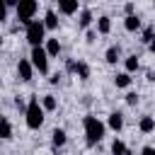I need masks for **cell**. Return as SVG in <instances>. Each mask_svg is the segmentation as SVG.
Masks as SVG:
<instances>
[{
	"instance_id": "6da1fadb",
	"label": "cell",
	"mask_w": 155,
	"mask_h": 155,
	"mask_svg": "<svg viewBox=\"0 0 155 155\" xmlns=\"http://www.w3.org/2000/svg\"><path fill=\"white\" fill-rule=\"evenodd\" d=\"M82 128H85V143L87 145H97L104 136H107V124L99 121L94 114H87L82 119Z\"/></svg>"
},
{
	"instance_id": "7a4b0ae2",
	"label": "cell",
	"mask_w": 155,
	"mask_h": 155,
	"mask_svg": "<svg viewBox=\"0 0 155 155\" xmlns=\"http://www.w3.org/2000/svg\"><path fill=\"white\" fill-rule=\"evenodd\" d=\"M44 119H46V111H44V107H41V99H39L36 94H31V97H29V102H27V111H24L27 128L39 131V128L44 126Z\"/></svg>"
},
{
	"instance_id": "3957f363",
	"label": "cell",
	"mask_w": 155,
	"mask_h": 155,
	"mask_svg": "<svg viewBox=\"0 0 155 155\" xmlns=\"http://www.w3.org/2000/svg\"><path fill=\"white\" fill-rule=\"evenodd\" d=\"M24 36H27V41L31 44V48L34 46H41V44H46V27H44V19H34L31 24H27L24 27Z\"/></svg>"
},
{
	"instance_id": "277c9868",
	"label": "cell",
	"mask_w": 155,
	"mask_h": 155,
	"mask_svg": "<svg viewBox=\"0 0 155 155\" xmlns=\"http://www.w3.org/2000/svg\"><path fill=\"white\" fill-rule=\"evenodd\" d=\"M17 22L19 24H31L34 22V15L39 12V2L36 0H19V5H17Z\"/></svg>"
},
{
	"instance_id": "5b68a950",
	"label": "cell",
	"mask_w": 155,
	"mask_h": 155,
	"mask_svg": "<svg viewBox=\"0 0 155 155\" xmlns=\"http://www.w3.org/2000/svg\"><path fill=\"white\" fill-rule=\"evenodd\" d=\"M29 61H31V65H34V70H39L41 75H48V53H46V48L44 46H34L31 48V53H29Z\"/></svg>"
},
{
	"instance_id": "8992f818",
	"label": "cell",
	"mask_w": 155,
	"mask_h": 155,
	"mask_svg": "<svg viewBox=\"0 0 155 155\" xmlns=\"http://www.w3.org/2000/svg\"><path fill=\"white\" fill-rule=\"evenodd\" d=\"M17 78H19L22 82H29V80L34 78V65H31L29 58H19V61H17Z\"/></svg>"
},
{
	"instance_id": "52a82bcc",
	"label": "cell",
	"mask_w": 155,
	"mask_h": 155,
	"mask_svg": "<svg viewBox=\"0 0 155 155\" xmlns=\"http://www.w3.org/2000/svg\"><path fill=\"white\" fill-rule=\"evenodd\" d=\"M78 10H82L78 0H58V12H61V15L70 17V15H75Z\"/></svg>"
},
{
	"instance_id": "ba28073f",
	"label": "cell",
	"mask_w": 155,
	"mask_h": 155,
	"mask_svg": "<svg viewBox=\"0 0 155 155\" xmlns=\"http://www.w3.org/2000/svg\"><path fill=\"white\" fill-rule=\"evenodd\" d=\"M92 22H94L92 10H90V7H82V10H80V17H78V29H87Z\"/></svg>"
},
{
	"instance_id": "9c48e42d",
	"label": "cell",
	"mask_w": 155,
	"mask_h": 155,
	"mask_svg": "<svg viewBox=\"0 0 155 155\" xmlns=\"http://www.w3.org/2000/svg\"><path fill=\"white\" fill-rule=\"evenodd\" d=\"M44 48H46L48 58H58V53H61V41H58L56 36H48L46 44H44Z\"/></svg>"
},
{
	"instance_id": "30bf717a",
	"label": "cell",
	"mask_w": 155,
	"mask_h": 155,
	"mask_svg": "<svg viewBox=\"0 0 155 155\" xmlns=\"http://www.w3.org/2000/svg\"><path fill=\"white\" fill-rule=\"evenodd\" d=\"M104 61H107L109 65H116V63L121 61V48H119L116 44H111V46L104 51Z\"/></svg>"
},
{
	"instance_id": "8fae6325",
	"label": "cell",
	"mask_w": 155,
	"mask_h": 155,
	"mask_svg": "<svg viewBox=\"0 0 155 155\" xmlns=\"http://www.w3.org/2000/svg\"><path fill=\"white\" fill-rule=\"evenodd\" d=\"M107 126H109L111 131H116V133H119V131L124 128V114H121V111H111V114H109V119H107Z\"/></svg>"
},
{
	"instance_id": "7c38bea8",
	"label": "cell",
	"mask_w": 155,
	"mask_h": 155,
	"mask_svg": "<svg viewBox=\"0 0 155 155\" xmlns=\"http://www.w3.org/2000/svg\"><path fill=\"white\" fill-rule=\"evenodd\" d=\"M138 131H140V133H153V131H155V116L143 114L140 121H138Z\"/></svg>"
},
{
	"instance_id": "4fadbf2b",
	"label": "cell",
	"mask_w": 155,
	"mask_h": 155,
	"mask_svg": "<svg viewBox=\"0 0 155 155\" xmlns=\"http://www.w3.org/2000/svg\"><path fill=\"white\" fill-rule=\"evenodd\" d=\"M97 34H102V36H107L109 31H111V17L109 15H102V17H97Z\"/></svg>"
},
{
	"instance_id": "5bb4252c",
	"label": "cell",
	"mask_w": 155,
	"mask_h": 155,
	"mask_svg": "<svg viewBox=\"0 0 155 155\" xmlns=\"http://www.w3.org/2000/svg\"><path fill=\"white\" fill-rule=\"evenodd\" d=\"M138 68H140V61H138V56H136V53H131V56H126V58H124V73H128V75H131V73H136Z\"/></svg>"
},
{
	"instance_id": "9a60e30c",
	"label": "cell",
	"mask_w": 155,
	"mask_h": 155,
	"mask_svg": "<svg viewBox=\"0 0 155 155\" xmlns=\"http://www.w3.org/2000/svg\"><path fill=\"white\" fill-rule=\"evenodd\" d=\"M51 143H53V148H63V145L68 143L65 131H63V128H53V131H51Z\"/></svg>"
},
{
	"instance_id": "2e32d148",
	"label": "cell",
	"mask_w": 155,
	"mask_h": 155,
	"mask_svg": "<svg viewBox=\"0 0 155 155\" xmlns=\"http://www.w3.org/2000/svg\"><path fill=\"white\" fill-rule=\"evenodd\" d=\"M12 133H15V131H12V121H10L7 116H0V138H2V140H10Z\"/></svg>"
},
{
	"instance_id": "e0dca14e",
	"label": "cell",
	"mask_w": 155,
	"mask_h": 155,
	"mask_svg": "<svg viewBox=\"0 0 155 155\" xmlns=\"http://www.w3.org/2000/svg\"><path fill=\"white\" fill-rule=\"evenodd\" d=\"M44 27H46V31L58 27V15H56V10H53V7H48V10H46V15H44Z\"/></svg>"
},
{
	"instance_id": "ac0fdd59",
	"label": "cell",
	"mask_w": 155,
	"mask_h": 155,
	"mask_svg": "<svg viewBox=\"0 0 155 155\" xmlns=\"http://www.w3.org/2000/svg\"><path fill=\"white\" fill-rule=\"evenodd\" d=\"M140 24H143V22H140L138 15H128V17H124V29H126V31H138Z\"/></svg>"
},
{
	"instance_id": "d6986e66",
	"label": "cell",
	"mask_w": 155,
	"mask_h": 155,
	"mask_svg": "<svg viewBox=\"0 0 155 155\" xmlns=\"http://www.w3.org/2000/svg\"><path fill=\"white\" fill-rule=\"evenodd\" d=\"M75 75L85 82V80H90V75H92V70H90V65L85 63V61H78L75 63Z\"/></svg>"
},
{
	"instance_id": "ffe728a7",
	"label": "cell",
	"mask_w": 155,
	"mask_h": 155,
	"mask_svg": "<svg viewBox=\"0 0 155 155\" xmlns=\"http://www.w3.org/2000/svg\"><path fill=\"white\" fill-rule=\"evenodd\" d=\"M131 80H133V78H131L128 73H124V70L114 75V85H116L119 90H126V87H131Z\"/></svg>"
},
{
	"instance_id": "44dd1931",
	"label": "cell",
	"mask_w": 155,
	"mask_h": 155,
	"mask_svg": "<svg viewBox=\"0 0 155 155\" xmlns=\"http://www.w3.org/2000/svg\"><path fill=\"white\" fill-rule=\"evenodd\" d=\"M39 99H41L44 111H56V109H58V99H56L53 94H44V97H39Z\"/></svg>"
},
{
	"instance_id": "7402d4cb",
	"label": "cell",
	"mask_w": 155,
	"mask_h": 155,
	"mask_svg": "<svg viewBox=\"0 0 155 155\" xmlns=\"http://www.w3.org/2000/svg\"><path fill=\"white\" fill-rule=\"evenodd\" d=\"M128 148H126V143L121 140V138H114L111 140V155H124Z\"/></svg>"
},
{
	"instance_id": "603a6c76",
	"label": "cell",
	"mask_w": 155,
	"mask_h": 155,
	"mask_svg": "<svg viewBox=\"0 0 155 155\" xmlns=\"http://www.w3.org/2000/svg\"><path fill=\"white\" fill-rule=\"evenodd\" d=\"M153 39H155V27H145V29H143V39H140V41H143V44H150Z\"/></svg>"
},
{
	"instance_id": "cb8c5ba5",
	"label": "cell",
	"mask_w": 155,
	"mask_h": 155,
	"mask_svg": "<svg viewBox=\"0 0 155 155\" xmlns=\"http://www.w3.org/2000/svg\"><path fill=\"white\" fill-rule=\"evenodd\" d=\"M124 99H126V104H128V107H136V104H138V92H126V97H124Z\"/></svg>"
},
{
	"instance_id": "d4e9b609",
	"label": "cell",
	"mask_w": 155,
	"mask_h": 155,
	"mask_svg": "<svg viewBox=\"0 0 155 155\" xmlns=\"http://www.w3.org/2000/svg\"><path fill=\"white\" fill-rule=\"evenodd\" d=\"M85 41H87V44H94V41H97V29H87Z\"/></svg>"
},
{
	"instance_id": "484cf974",
	"label": "cell",
	"mask_w": 155,
	"mask_h": 155,
	"mask_svg": "<svg viewBox=\"0 0 155 155\" xmlns=\"http://www.w3.org/2000/svg\"><path fill=\"white\" fill-rule=\"evenodd\" d=\"M75 63H78V61L68 58V61H65V73H73V75H75Z\"/></svg>"
},
{
	"instance_id": "4316f807",
	"label": "cell",
	"mask_w": 155,
	"mask_h": 155,
	"mask_svg": "<svg viewBox=\"0 0 155 155\" xmlns=\"http://www.w3.org/2000/svg\"><path fill=\"white\" fill-rule=\"evenodd\" d=\"M7 19V5H5V0H0V22H5Z\"/></svg>"
},
{
	"instance_id": "83f0119b",
	"label": "cell",
	"mask_w": 155,
	"mask_h": 155,
	"mask_svg": "<svg viewBox=\"0 0 155 155\" xmlns=\"http://www.w3.org/2000/svg\"><path fill=\"white\" fill-rule=\"evenodd\" d=\"M140 155H155V148L153 145H143L140 148Z\"/></svg>"
},
{
	"instance_id": "f1b7e54d",
	"label": "cell",
	"mask_w": 155,
	"mask_h": 155,
	"mask_svg": "<svg viewBox=\"0 0 155 155\" xmlns=\"http://www.w3.org/2000/svg\"><path fill=\"white\" fill-rule=\"evenodd\" d=\"M124 12H126V17L133 15V2H126V5H124Z\"/></svg>"
},
{
	"instance_id": "f546056e",
	"label": "cell",
	"mask_w": 155,
	"mask_h": 155,
	"mask_svg": "<svg viewBox=\"0 0 155 155\" xmlns=\"http://www.w3.org/2000/svg\"><path fill=\"white\" fill-rule=\"evenodd\" d=\"M15 107H17V109H22V111H27V104H24V102H22V99H19V97H17V99H15Z\"/></svg>"
},
{
	"instance_id": "4dcf8cb0",
	"label": "cell",
	"mask_w": 155,
	"mask_h": 155,
	"mask_svg": "<svg viewBox=\"0 0 155 155\" xmlns=\"http://www.w3.org/2000/svg\"><path fill=\"white\" fill-rule=\"evenodd\" d=\"M58 80H61V75H58V73H53V75L48 78V82H51V85H58Z\"/></svg>"
},
{
	"instance_id": "1f68e13d",
	"label": "cell",
	"mask_w": 155,
	"mask_h": 155,
	"mask_svg": "<svg viewBox=\"0 0 155 155\" xmlns=\"http://www.w3.org/2000/svg\"><path fill=\"white\" fill-rule=\"evenodd\" d=\"M148 80H150V82H155V73H153V70L148 73Z\"/></svg>"
},
{
	"instance_id": "d6a6232c",
	"label": "cell",
	"mask_w": 155,
	"mask_h": 155,
	"mask_svg": "<svg viewBox=\"0 0 155 155\" xmlns=\"http://www.w3.org/2000/svg\"><path fill=\"white\" fill-rule=\"evenodd\" d=\"M148 48H150V51H153V53H155V39H153V41H150V44H148Z\"/></svg>"
},
{
	"instance_id": "836d02e7",
	"label": "cell",
	"mask_w": 155,
	"mask_h": 155,
	"mask_svg": "<svg viewBox=\"0 0 155 155\" xmlns=\"http://www.w3.org/2000/svg\"><path fill=\"white\" fill-rule=\"evenodd\" d=\"M124 155H136V153H133V150H126V153H124Z\"/></svg>"
},
{
	"instance_id": "e575fe53",
	"label": "cell",
	"mask_w": 155,
	"mask_h": 155,
	"mask_svg": "<svg viewBox=\"0 0 155 155\" xmlns=\"http://www.w3.org/2000/svg\"><path fill=\"white\" fill-rule=\"evenodd\" d=\"M0 44H2V39H0Z\"/></svg>"
}]
</instances>
